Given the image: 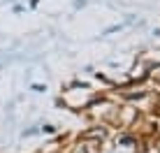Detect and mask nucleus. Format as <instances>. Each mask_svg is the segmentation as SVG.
<instances>
[{"label":"nucleus","instance_id":"f257e3e1","mask_svg":"<svg viewBox=\"0 0 160 153\" xmlns=\"http://www.w3.org/2000/svg\"><path fill=\"white\" fill-rule=\"evenodd\" d=\"M77 153H98V144H95V141H88V139H84V144H79Z\"/></svg>","mask_w":160,"mask_h":153},{"label":"nucleus","instance_id":"f03ea898","mask_svg":"<svg viewBox=\"0 0 160 153\" xmlns=\"http://www.w3.org/2000/svg\"><path fill=\"white\" fill-rule=\"evenodd\" d=\"M104 130L102 128H95V130H88V132H84L81 135V139H104Z\"/></svg>","mask_w":160,"mask_h":153},{"label":"nucleus","instance_id":"7ed1b4c3","mask_svg":"<svg viewBox=\"0 0 160 153\" xmlns=\"http://www.w3.org/2000/svg\"><path fill=\"white\" fill-rule=\"evenodd\" d=\"M158 114H160V105H158Z\"/></svg>","mask_w":160,"mask_h":153}]
</instances>
